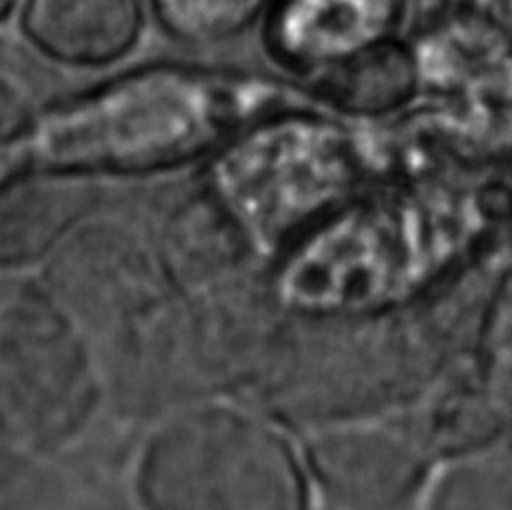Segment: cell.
Instances as JSON below:
<instances>
[{
  "instance_id": "1",
  "label": "cell",
  "mask_w": 512,
  "mask_h": 510,
  "mask_svg": "<svg viewBox=\"0 0 512 510\" xmlns=\"http://www.w3.org/2000/svg\"><path fill=\"white\" fill-rule=\"evenodd\" d=\"M264 102L248 82L154 66L48 110L28 132L26 152L58 174L164 170L212 150Z\"/></svg>"
},
{
  "instance_id": "2",
  "label": "cell",
  "mask_w": 512,
  "mask_h": 510,
  "mask_svg": "<svg viewBox=\"0 0 512 510\" xmlns=\"http://www.w3.org/2000/svg\"><path fill=\"white\" fill-rule=\"evenodd\" d=\"M140 490L148 510H304L282 446L226 412L166 426L144 456Z\"/></svg>"
},
{
  "instance_id": "3",
  "label": "cell",
  "mask_w": 512,
  "mask_h": 510,
  "mask_svg": "<svg viewBox=\"0 0 512 510\" xmlns=\"http://www.w3.org/2000/svg\"><path fill=\"white\" fill-rule=\"evenodd\" d=\"M140 0H26L22 28L52 60L104 66L122 58L140 32Z\"/></svg>"
},
{
  "instance_id": "4",
  "label": "cell",
  "mask_w": 512,
  "mask_h": 510,
  "mask_svg": "<svg viewBox=\"0 0 512 510\" xmlns=\"http://www.w3.org/2000/svg\"><path fill=\"white\" fill-rule=\"evenodd\" d=\"M396 0H290L280 46L320 78L386 44Z\"/></svg>"
},
{
  "instance_id": "5",
  "label": "cell",
  "mask_w": 512,
  "mask_h": 510,
  "mask_svg": "<svg viewBox=\"0 0 512 510\" xmlns=\"http://www.w3.org/2000/svg\"><path fill=\"white\" fill-rule=\"evenodd\" d=\"M316 466L346 502L382 508L396 502L414 480L412 454L380 432L326 438L316 448Z\"/></svg>"
},
{
  "instance_id": "6",
  "label": "cell",
  "mask_w": 512,
  "mask_h": 510,
  "mask_svg": "<svg viewBox=\"0 0 512 510\" xmlns=\"http://www.w3.org/2000/svg\"><path fill=\"white\" fill-rule=\"evenodd\" d=\"M162 28L176 40L208 46L236 38L268 0H150Z\"/></svg>"
},
{
  "instance_id": "7",
  "label": "cell",
  "mask_w": 512,
  "mask_h": 510,
  "mask_svg": "<svg viewBox=\"0 0 512 510\" xmlns=\"http://www.w3.org/2000/svg\"><path fill=\"white\" fill-rule=\"evenodd\" d=\"M14 4H16V0H0V20H4L12 12Z\"/></svg>"
}]
</instances>
